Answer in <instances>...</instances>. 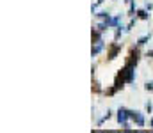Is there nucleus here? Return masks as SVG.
Returning a JSON list of instances; mask_svg holds the SVG:
<instances>
[{"label":"nucleus","instance_id":"nucleus-1","mask_svg":"<svg viewBox=\"0 0 153 133\" xmlns=\"http://www.w3.org/2000/svg\"><path fill=\"white\" fill-rule=\"evenodd\" d=\"M130 121H132L135 126H139V128L146 126V119H144V114H143L141 110H132V108H130Z\"/></svg>","mask_w":153,"mask_h":133},{"label":"nucleus","instance_id":"nucleus-2","mask_svg":"<svg viewBox=\"0 0 153 133\" xmlns=\"http://www.w3.org/2000/svg\"><path fill=\"white\" fill-rule=\"evenodd\" d=\"M116 119H117V123L123 126L125 123H128L130 121V108H126V107H119L117 108V112H116Z\"/></svg>","mask_w":153,"mask_h":133},{"label":"nucleus","instance_id":"nucleus-3","mask_svg":"<svg viewBox=\"0 0 153 133\" xmlns=\"http://www.w3.org/2000/svg\"><path fill=\"white\" fill-rule=\"evenodd\" d=\"M105 48H107L105 41H103V39H98V41H94V43H93V48H91V55H93V57H98V55H100V53H102Z\"/></svg>","mask_w":153,"mask_h":133},{"label":"nucleus","instance_id":"nucleus-4","mask_svg":"<svg viewBox=\"0 0 153 133\" xmlns=\"http://www.w3.org/2000/svg\"><path fill=\"white\" fill-rule=\"evenodd\" d=\"M107 50H109V53H107V59H109V60H114L116 57H117V53L121 51V46L117 44V41H114V43L111 44Z\"/></svg>","mask_w":153,"mask_h":133},{"label":"nucleus","instance_id":"nucleus-5","mask_svg":"<svg viewBox=\"0 0 153 133\" xmlns=\"http://www.w3.org/2000/svg\"><path fill=\"white\" fill-rule=\"evenodd\" d=\"M135 16L139 18V20H143V21H148L150 20V11L144 7V9H137L135 11Z\"/></svg>","mask_w":153,"mask_h":133},{"label":"nucleus","instance_id":"nucleus-6","mask_svg":"<svg viewBox=\"0 0 153 133\" xmlns=\"http://www.w3.org/2000/svg\"><path fill=\"white\" fill-rule=\"evenodd\" d=\"M150 39H152V34H144V36H141V37L137 39L135 46H137V48H143V46H146V44L150 43Z\"/></svg>","mask_w":153,"mask_h":133},{"label":"nucleus","instance_id":"nucleus-7","mask_svg":"<svg viewBox=\"0 0 153 133\" xmlns=\"http://www.w3.org/2000/svg\"><path fill=\"white\" fill-rule=\"evenodd\" d=\"M94 16L98 18V20H105V21H109V29H111V14L107 12V11H100V12H94Z\"/></svg>","mask_w":153,"mask_h":133},{"label":"nucleus","instance_id":"nucleus-8","mask_svg":"<svg viewBox=\"0 0 153 133\" xmlns=\"http://www.w3.org/2000/svg\"><path fill=\"white\" fill-rule=\"evenodd\" d=\"M125 32H126V30H125V27H123V25L116 27V30H114V41H119V37H121Z\"/></svg>","mask_w":153,"mask_h":133},{"label":"nucleus","instance_id":"nucleus-9","mask_svg":"<svg viewBox=\"0 0 153 133\" xmlns=\"http://www.w3.org/2000/svg\"><path fill=\"white\" fill-rule=\"evenodd\" d=\"M121 18H123L121 14H116L114 18L111 20V29H116V27H119V25H121Z\"/></svg>","mask_w":153,"mask_h":133},{"label":"nucleus","instance_id":"nucleus-10","mask_svg":"<svg viewBox=\"0 0 153 133\" xmlns=\"http://www.w3.org/2000/svg\"><path fill=\"white\" fill-rule=\"evenodd\" d=\"M111 117H112V110H107V114H105V115H103V117H102V119H100V121L96 123V124H98V126H102V124H103L105 121H109Z\"/></svg>","mask_w":153,"mask_h":133},{"label":"nucleus","instance_id":"nucleus-11","mask_svg":"<svg viewBox=\"0 0 153 133\" xmlns=\"http://www.w3.org/2000/svg\"><path fill=\"white\" fill-rule=\"evenodd\" d=\"M135 11H137V9H135V2L128 4V16H130V18H134V16H135Z\"/></svg>","mask_w":153,"mask_h":133},{"label":"nucleus","instance_id":"nucleus-12","mask_svg":"<svg viewBox=\"0 0 153 133\" xmlns=\"http://www.w3.org/2000/svg\"><path fill=\"white\" fill-rule=\"evenodd\" d=\"M137 20H139L137 16H135V18H132V20H130V23H128V25L125 27V30H126V32H130V30H132V29L135 27V23H137Z\"/></svg>","mask_w":153,"mask_h":133},{"label":"nucleus","instance_id":"nucleus-13","mask_svg":"<svg viewBox=\"0 0 153 133\" xmlns=\"http://www.w3.org/2000/svg\"><path fill=\"white\" fill-rule=\"evenodd\" d=\"M144 110H146V114H152L153 112V101H146L144 103Z\"/></svg>","mask_w":153,"mask_h":133},{"label":"nucleus","instance_id":"nucleus-14","mask_svg":"<svg viewBox=\"0 0 153 133\" xmlns=\"http://www.w3.org/2000/svg\"><path fill=\"white\" fill-rule=\"evenodd\" d=\"M103 2H105V0H96V2H94V4L91 5V11H93V12H96V9H98V7H100V5H102Z\"/></svg>","mask_w":153,"mask_h":133},{"label":"nucleus","instance_id":"nucleus-15","mask_svg":"<svg viewBox=\"0 0 153 133\" xmlns=\"http://www.w3.org/2000/svg\"><path fill=\"white\" fill-rule=\"evenodd\" d=\"M144 89H146L148 92H153V82H146V84H144Z\"/></svg>","mask_w":153,"mask_h":133},{"label":"nucleus","instance_id":"nucleus-16","mask_svg":"<svg viewBox=\"0 0 153 133\" xmlns=\"http://www.w3.org/2000/svg\"><path fill=\"white\" fill-rule=\"evenodd\" d=\"M144 57H148V59H153V50L146 51V53H144Z\"/></svg>","mask_w":153,"mask_h":133},{"label":"nucleus","instance_id":"nucleus-17","mask_svg":"<svg viewBox=\"0 0 153 133\" xmlns=\"http://www.w3.org/2000/svg\"><path fill=\"white\" fill-rule=\"evenodd\" d=\"M144 7H146V9H148V11H153V4H152V2H148V4H146V5H144Z\"/></svg>","mask_w":153,"mask_h":133},{"label":"nucleus","instance_id":"nucleus-18","mask_svg":"<svg viewBox=\"0 0 153 133\" xmlns=\"http://www.w3.org/2000/svg\"><path fill=\"white\" fill-rule=\"evenodd\" d=\"M150 128H153V117L150 119Z\"/></svg>","mask_w":153,"mask_h":133},{"label":"nucleus","instance_id":"nucleus-19","mask_svg":"<svg viewBox=\"0 0 153 133\" xmlns=\"http://www.w3.org/2000/svg\"><path fill=\"white\" fill-rule=\"evenodd\" d=\"M123 2H125V4H132L134 0H123Z\"/></svg>","mask_w":153,"mask_h":133}]
</instances>
